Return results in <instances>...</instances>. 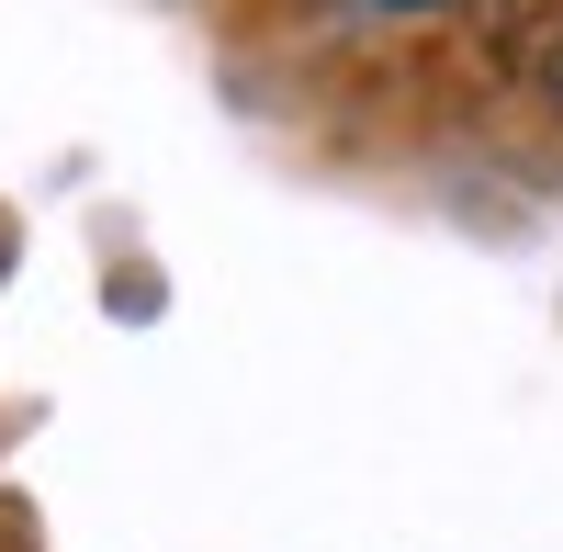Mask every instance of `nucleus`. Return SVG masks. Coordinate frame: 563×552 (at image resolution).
Returning <instances> with one entry per match:
<instances>
[{"label":"nucleus","instance_id":"nucleus-1","mask_svg":"<svg viewBox=\"0 0 563 552\" xmlns=\"http://www.w3.org/2000/svg\"><path fill=\"white\" fill-rule=\"evenodd\" d=\"M530 90L563 113V12H552V23H541V45H530Z\"/></svg>","mask_w":563,"mask_h":552}]
</instances>
